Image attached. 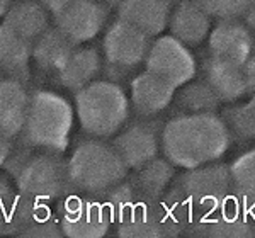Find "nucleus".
<instances>
[{"label": "nucleus", "mask_w": 255, "mask_h": 238, "mask_svg": "<svg viewBox=\"0 0 255 238\" xmlns=\"http://www.w3.org/2000/svg\"><path fill=\"white\" fill-rule=\"evenodd\" d=\"M232 136L216 113L179 114L162 129V153L180 169L218 162L228 150Z\"/></svg>", "instance_id": "obj_1"}, {"label": "nucleus", "mask_w": 255, "mask_h": 238, "mask_svg": "<svg viewBox=\"0 0 255 238\" xmlns=\"http://www.w3.org/2000/svg\"><path fill=\"white\" fill-rule=\"evenodd\" d=\"M73 128V109L65 97L51 90H32L26 122L19 138L32 148L63 153Z\"/></svg>", "instance_id": "obj_2"}, {"label": "nucleus", "mask_w": 255, "mask_h": 238, "mask_svg": "<svg viewBox=\"0 0 255 238\" xmlns=\"http://www.w3.org/2000/svg\"><path fill=\"white\" fill-rule=\"evenodd\" d=\"M75 111L84 133L94 138H111L125 128L131 102L125 89L109 80H94L75 92Z\"/></svg>", "instance_id": "obj_3"}, {"label": "nucleus", "mask_w": 255, "mask_h": 238, "mask_svg": "<svg viewBox=\"0 0 255 238\" xmlns=\"http://www.w3.org/2000/svg\"><path fill=\"white\" fill-rule=\"evenodd\" d=\"M128 165L113 143L102 138L79 143L68 160V172L77 191L99 194L128 177Z\"/></svg>", "instance_id": "obj_4"}, {"label": "nucleus", "mask_w": 255, "mask_h": 238, "mask_svg": "<svg viewBox=\"0 0 255 238\" xmlns=\"http://www.w3.org/2000/svg\"><path fill=\"white\" fill-rule=\"evenodd\" d=\"M170 189L191 211L192 221L201 216H208L220 209L232 194L233 182L230 165L211 162L194 169H186Z\"/></svg>", "instance_id": "obj_5"}, {"label": "nucleus", "mask_w": 255, "mask_h": 238, "mask_svg": "<svg viewBox=\"0 0 255 238\" xmlns=\"http://www.w3.org/2000/svg\"><path fill=\"white\" fill-rule=\"evenodd\" d=\"M15 187L22 194L39 201L63 199L77 191L70 179L68 160L55 151L32 155L15 177Z\"/></svg>", "instance_id": "obj_6"}, {"label": "nucleus", "mask_w": 255, "mask_h": 238, "mask_svg": "<svg viewBox=\"0 0 255 238\" xmlns=\"http://www.w3.org/2000/svg\"><path fill=\"white\" fill-rule=\"evenodd\" d=\"M145 70L155 73L177 89L196 77L197 61L189 46L182 41L172 34L158 36L148 50Z\"/></svg>", "instance_id": "obj_7"}, {"label": "nucleus", "mask_w": 255, "mask_h": 238, "mask_svg": "<svg viewBox=\"0 0 255 238\" xmlns=\"http://www.w3.org/2000/svg\"><path fill=\"white\" fill-rule=\"evenodd\" d=\"M58 220L65 237L70 238H101L109 232L111 216L96 196L80 198L68 194L58 204Z\"/></svg>", "instance_id": "obj_8"}, {"label": "nucleus", "mask_w": 255, "mask_h": 238, "mask_svg": "<svg viewBox=\"0 0 255 238\" xmlns=\"http://www.w3.org/2000/svg\"><path fill=\"white\" fill-rule=\"evenodd\" d=\"M151 43L153 41L150 34L118 17V20L109 26L102 39L104 61L131 72L138 65L145 63Z\"/></svg>", "instance_id": "obj_9"}, {"label": "nucleus", "mask_w": 255, "mask_h": 238, "mask_svg": "<svg viewBox=\"0 0 255 238\" xmlns=\"http://www.w3.org/2000/svg\"><path fill=\"white\" fill-rule=\"evenodd\" d=\"M162 129L160 121L141 118V121L131 122L114 138L113 145L125 160L129 170H136L146 162L158 157L162 150Z\"/></svg>", "instance_id": "obj_10"}, {"label": "nucleus", "mask_w": 255, "mask_h": 238, "mask_svg": "<svg viewBox=\"0 0 255 238\" xmlns=\"http://www.w3.org/2000/svg\"><path fill=\"white\" fill-rule=\"evenodd\" d=\"M55 26L75 44L94 39L109 17V7L101 0H73L55 15Z\"/></svg>", "instance_id": "obj_11"}, {"label": "nucleus", "mask_w": 255, "mask_h": 238, "mask_svg": "<svg viewBox=\"0 0 255 238\" xmlns=\"http://www.w3.org/2000/svg\"><path fill=\"white\" fill-rule=\"evenodd\" d=\"M254 50V32L244 20L218 19L215 27L209 32L208 53L216 58L245 65Z\"/></svg>", "instance_id": "obj_12"}, {"label": "nucleus", "mask_w": 255, "mask_h": 238, "mask_svg": "<svg viewBox=\"0 0 255 238\" xmlns=\"http://www.w3.org/2000/svg\"><path fill=\"white\" fill-rule=\"evenodd\" d=\"M175 87L145 70L129 84L131 108L139 118H155L172 104Z\"/></svg>", "instance_id": "obj_13"}, {"label": "nucleus", "mask_w": 255, "mask_h": 238, "mask_svg": "<svg viewBox=\"0 0 255 238\" xmlns=\"http://www.w3.org/2000/svg\"><path fill=\"white\" fill-rule=\"evenodd\" d=\"M203 80L208 82L221 102H235L249 94L244 65L235 61L208 55L203 60Z\"/></svg>", "instance_id": "obj_14"}, {"label": "nucleus", "mask_w": 255, "mask_h": 238, "mask_svg": "<svg viewBox=\"0 0 255 238\" xmlns=\"http://www.w3.org/2000/svg\"><path fill=\"white\" fill-rule=\"evenodd\" d=\"M175 3V0H123L118 17L155 38L167 29Z\"/></svg>", "instance_id": "obj_15"}, {"label": "nucleus", "mask_w": 255, "mask_h": 238, "mask_svg": "<svg viewBox=\"0 0 255 238\" xmlns=\"http://www.w3.org/2000/svg\"><path fill=\"white\" fill-rule=\"evenodd\" d=\"M29 99L26 82L9 75L0 77V131L12 138L19 136L26 122Z\"/></svg>", "instance_id": "obj_16"}, {"label": "nucleus", "mask_w": 255, "mask_h": 238, "mask_svg": "<svg viewBox=\"0 0 255 238\" xmlns=\"http://www.w3.org/2000/svg\"><path fill=\"white\" fill-rule=\"evenodd\" d=\"M211 19V15L192 0H179L172 10L168 29L174 38L194 48L199 46L209 36L213 22Z\"/></svg>", "instance_id": "obj_17"}, {"label": "nucleus", "mask_w": 255, "mask_h": 238, "mask_svg": "<svg viewBox=\"0 0 255 238\" xmlns=\"http://www.w3.org/2000/svg\"><path fill=\"white\" fill-rule=\"evenodd\" d=\"M186 230L215 238H249L255 235V221L221 206L211 215L194 220Z\"/></svg>", "instance_id": "obj_18"}, {"label": "nucleus", "mask_w": 255, "mask_h": 238, "mask_svg": "<svg viewBox=\"0 0 255 238\" xmlns=\"http://www.w3.org/2000/svg\"><path fill=\"white\" fill-rule=\"evenodd\" d=\"M34 43L7 24L0 26V70L5 75L22 82L29 80V60L32 58Z\"/></svg>", "instance_id": "obj_19"}, {"label": "nucleus", "mask_w": 255, "mask_h": 238, "mask_svg": "<svg viewBox=\"0 0 255 238\" xmlns=\"http://www.w3.org/2000/svg\"><path fill=\"white\" fill-rule=\"evenodd\" d=\"M102 67H104V60L96 48L77 46L56 75H58V82L65 89L79 92L80 89L87 87L101 75Z\"/></svg>", "instance_id": "obj_20"}, {"label": "nucleus", "mask_w": 255, "mask_h": 238, "mask_svg": "<svg viewBox=\"0 0 255 238\" xmlns=\"http://www.w3.org/2000/svg\"><path fill=\"white\" fill-rule=\"evenodd\" d=\"M175 177V165L168 158L155 157L139 169L134 170L131 182L136 187L139 198L146 203H155L162 198L172 186Z\"/></svg>", "instance_id": "obj_21"}, {"label": "nucleus", "mask_w": 255, "mask_h": 238, "mask_svg": "<svg viewBox=\"0 0 255 238\" xmlns=\"http://www.w3.org/2000/svg\"><path fill=\"white\" fill-rule=\"evenodd\" d=\"M75 44L65 32H61L58 27H48L32 46V60L36 61L39 68L46 72L58 73L63 65L67 63L72 53L75 51Z\"/></svg>", "instance_id": "obj_22"}, {"label": "nucleus", "mask_w": 255, "mask_h": 238, "mask_svg": "<svg viewBox=\"0 0 255 238\" xmlns=\"http://www.w3.org/2000/svg\"><path fill=\"white\" fill-rule=\"evenodd\" d=\"M48 12L39 0H19L3 15V24L34 43L49 27Z\"/></svg>", "instance_id": "obj_23"}, {"label": "nucleus", "mask_w": 255, "mask_h": 238, "mask_svg": "<svg viewBox=\"0 0 255 238\" xmlns=\"http://www.w3.org/2000/svg\"><path fill=\"white\" fill-rule=\"evenodd\" d=\"M116 233L123 238H160L165 237L153 203L139 201L133 211L118 223Z\"/></svg>", "instance_id": "obj_24"}, {"label": "nucleus", "mask_w": 255, "mask_h": 238, "mask_svg": "<svg viewBox=\"0 0 255 238\" xmlns=\"http://www.w3.org/2000/svg\"><path fill=\"white\" fill-rule=\"evenodd\" d=\"M174 99L177 109L182 111V114L218 113L221 106L220 97L209 87L206 80H191L187 84L180 85V90L175 92Z\"/></svg>", "instance_id": "obj_25"}, {"label": "nucleus", "mask_w": 255, "mask_h": 238, "mask_svg": "<svg viewBox=\"0 0 255 238\" xmlns=\"http://www.w3.org/2000/svg\"><path fill=\"white\" fill-rule=\"evenodd\" d=\"M43 203L44 201L17 192V198L12 204L5 221H3V235H20L32 223L51 215L49 208L44 206Z\"/></svg>", "instance_id": "obj_26"}, {"label": "nucleus", "mask_w": 255, "mask_h": 238, "mask_svg": "<svg viewBox=\"0 0 255 238\" xmlns=\"http://www.w3.org/2000/svg\"><path fill=\"white\" fill-rule=\"evenodd\" d=\"M92 196H96V199L104 206L108 215L111 216V220H113V223H119L123 218H126L134 209V206L141 201L136 187L131 182V179L121 180L116 186Z\"/></svg>", "instance_id": "obj_27"}, {"label": "nucleus", "mask_w": 255, "mask_h": 238, "mask_svg": "<svg viewBox=\"0 0 255 238\" xmlns=\"http://www.w3.org/2000/svg\"><path fill=\"white\" fill-rule=\"evenodd\" d=\"M221 119L225 121L232 139L250 141L255 139V113L250 104H230L221 111Z\"/></svg>", "instance_id": "obj_28"}, {"label": "nucleus", "mask_w": 255, "mask_h": 238, "mask_svg": "<svg viewBox=\"0 0 255 238\" xmlns=\"http://www.w3.org/2000/svg\"><path fill=\"white\" fill-rule=\"evenodd\" d=\"M233 189L255 199V148L242 153L230 165Z\"/></svg>", "instance_id": "obj_29"}, {"label": "nucleus", "mask_w": 255, "mask_h": 238, "mask_svg": "<svg viewBox=\"0 0 255 238\" xmlns=\"http://www.w3.org/2000/svg\"><path fill=\"white\" fill-rule=\"evenodd\" d=\"M215 19H240L254 0H192Z\"/></svg>", "instance_id": "obj_30"}, {"label": "nucleus", "mask_w": 255, "mask_h": 238, "mask_svg": "<svg viewBox=\"0 0 255 238\" xmlns=\"http://www.w3.org/2000/svg\"><path fill=\"white\" fill-rule=\"evenodd\" d=\"M63 230H61L58 216L48 215L39 221L32 223L29 228H26L20 237H29V238H60L63 237Z\"/></svg>", "instance_id": "obj_31"}, {"label": "nucleus", "mask_w": 255, "mask_h": 238, "mask_svg": "<svg viewBox=\"0 0 255 238\" xmlns=\"http://www.w3.org/2000/svg\"><path fill=\"white\" fill-rule=\"evenodd\" d=\"M32 150H34V148H32L29 143H26L22 138H19V141L14 145L10 155L7 157L5 163H3V170H5L10 177L15 179L20 174V170L24 169V165L27 163V160L34 155V153H32Z\"/></svg>", "instance_id": "obj_32"}, {"label": "nucleus", "mask_w": 255, "mask_h": 238, "mask_svg": "<svg viewBox=\"0 0 255 238\" xmlns=\"http://www.w3.org/2000/svg\"><path fill=\"white\" fill-rule=\"evenodd\" d=\"M17 192H15V187L7 180L5 175H0V218H2V221H5L7 215H9L12 204L17 198Z\"/></svg>", "instance_id": "obj_33"}, {"label": "nucleus", "mask_w": 255, "mask_h": 238, "mask_svg": "<svg viewBox=\"0 0 255 238\" xmlns=\"http://www.w3.org/2000/svg\"><path fill=\"white\" fill-rule=\"evenodd\" d=\"M244 70H245V80H247V92L254 94L255 92V50L250 55V58L245 61Z\"/></svg>", "instance_id": "obj_34"}, {"label": "nucleus", "mask_w": 255, "mask_h": 238, "mask_svg": "<svg viewBox=\"0 0 255 238\" xmlns=\"http://www.w3.org/2000/svg\"><path fill=\"white\" fill-rule=\"evenodd\" d=\"M12 148H14V143H12V136L5 134L3 131H0V169L3 167L7 157L10 155Z\"/></svg>", "instance_id": "obj_35"}, {"label": "nucleus", "mask_w": 255, "mask_h": 238, "mask_svg": "<svg viewBox=\"0 0 255 238\" xmlns=\"http://www.w3.org/2000/svg\"><path fill=\"white\" fill-rule=\"evenodd\" d=\"M39 2L55 15L56 12H60L63 7H67L70 2H73V0H39Z\"/></svg>", "instance_id": "obj_36"}, {"label": "nucleus", "mask_w": 255, "mask_h": 238, "mask_svg": "<svg viewBox=\"0 0 255 238\" xmlns=\"http://www.w3.org/2000/svg\"><path fill=\"white\" fill-rule=\"evenodd\" d=\"M244 22L250 27V31L255 34V0L250 3V7L247 9V12L244 14Z\"/></svg>", "instance_id": "obj_37"}, {"label": "nucleus", "mask_w": 255, "mask_h": 238, "mask_svg": "<svg viewBox=\"0 0 255 238\" xmlns=\"http://www.w3.org/2000/svg\"><path fill=\"white\" fill-rule=\"evenodd\" d=\"M10 5H12V0H0V17H3L7 14Z\"/></svg>", "instance_id": "obj_38"}, {"label": "nucleus", "mask_w": 255, "mask_h": 238, "mask_svg": "<svg viewBox=\"0 0 255 238\" xmlns=\"http://www.w3.org/2000/svg\"><path fill=\"white\" fill-rule=\"evenodd\" d=\"M102 3H106V5L109 7V9H118L119 3L123 2V0H101Z\"/></svg>", "instance_id": "obj_39"}, {"label": "nucleus", "mask_w": 255, "mask_h": 238, "mask_svg": "<svg viewBox=\"0 0 255 238\" xmlns=\"http://www.w3.org/2000/svg\"><path fill=\"white\" fill-rule=\"evenodd\" d=\"M249 104H250V108H252V109H254V113H255V92L252 94V97H250V102H249Z\"/></svg>", "instance_id": "obj_40"}, {"label": "nucleus", "mask_w": 255, "mask_h": 238, "mask_svg": "<svg viewBox=\"0 0 255 238\" xmlns=\"http://www.w3.org/2000/svg\"><path fill=\"white\" fill-rule=\"evenodd\" d=\"M0 235H3V221L0 218Z\"/></svg>", "instance_id": "obj_41"}, {"label": "nucleus", "mask_w": 255, "mask_h": 238, "mask_svg": "<svg viewBox=\"0 0 255 238\" xmlns=\"http://www.w3.org/2000/svg\"><path fill=\"white\" fill-rule=\"evenodd\" d=\"M175 2H179V0H175Z\"/></svg>", "instance_id": "obj_42"}]
</instances>
